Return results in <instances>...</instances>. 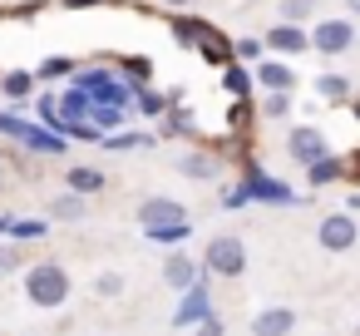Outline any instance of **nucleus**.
<instances>
[{
  "mask_svg": "<svg viewBox=\"0 0 360 336\" xmlns=\"http://www.w3.org/2000/svg\"><path fill=\"white\" fill-rule=\"evenodd\" d=\"M25 292H30L35 306L55 311V306L70 301V272L60 262H35V267H25Z\"/></svg>",
  "mask_w": 360,
  "mask_h": 336,
  "instance_id": "obj_1",
  "label": "nucleus"
},
{
  "mask_svg": "<svg viewBox=\"0 0 360 336\" xmlns=\"http://www.w3.org/2000/svg\"><path fill=\"white\" fill-rule=\"evenodd\" d=\"M202 267H207L212 277H242V272H247V247H242V237H237V232H217V237L202 247Z\"/></svg>",
  "mask_w": 360,
  "mask_h": 336,
  "instance_id": "obj_2",
  "label": "nucleus"
},
{
  "mask_svg": "<svg viewBox=\"0 0 360 336\" xmlns=\"http://www.w3.org/2000/svg\"><path fill=\"white\" fill-rule=\"evenodd\" d=\"M75 85H79L94 104H119V109H134V89H129V85H119L104 65H99V70H79V75H75Z\"/></svg>",
  "mask_w": 360,
  "mask_h": 336,
  "instance_id": "obj_3",
  "label": "nucleus"
},
{
  "mask_svg": "<svg viewBox=\"0 0 360 336\" xmlns=\"http://www.w3.org/2000/svg\"><path fill=\"white\" fill-rule=\"evenodd\" d=\"M306 35H311V50L316 55H345L355 45V20H345V15L316 20V30H306Z\"/></svg>",
  "mask_w": 360,
  "mask_h": 336,
  "instance_id": "obj_4",
  "label": "nucleus"
},
{
  "mask_svg": "<svg viewBox=\"0 0 360 336\" xmlns=\"http://www.w3.org/2000/svg\"><path fill=\"white\" fill-rule=\"evenodd\" d=\"M193 50L202 55V65H212V70H227L232 60H237V45L217 30V25H207V20H198V35H193Z\"/></svg>",
  "mask_w": 360,
  "mask_h": 336,
  "instance_id": "obj_5",
  "label": "nucleus"
},
{
  "mask_svg": "<svg viewBox=\"0 0 360 336\" xmlns=\"http://www.w3.org/2000/svg\"><path fill=\"white\" fill-rule=\"evenodd\" d=\"M316 242H321L326 252H350V247L360 242V223H355V213H330V218H321Z\"/></svg>",
  "mask_w": 360,
  "mask_h": 336,
  "instance_id": "obj_6",
  "label": "nucleus"
},
{
  "mask_svg": "<svg viewBox=\"0 0 360 336\" xmlns=\"http://www.w3.org/2000/svg\"><path fill=\"white\" fill-rule=\"evenodd\" d=\"M207 267H202V277L183 292V301H178V311H173V326H198L202 316H212V292H207Z\"/></svg>",
  "mask_w": 360,
  "mask_h": 336,
  "instance_id": "obj_7",
  "label": "nucleus"
},
{
  "mask_svg": "<svg viewBox=\"0 0 360 336\" xmlns=\"http://www.w3.org/2000/svg\"><path fill=\"white\" fill-rule=\"evenodd\" d=\"M139 223H143V232H158V228L188 223V208H183L178 198H143V203H139Z\"/></svg>",
  "mask_w": 360,
  "mask_h": 336,
  "instance_id": "obj_8",
  "label": "nucleus"
},
{
  "mask_svg": "<svg viewBox=\"0 0 360 336\" xmlns=\"http://www.w3.org/2000/svg\"><path fill=\"white\" fill-rule=\"evenodd\" d=\"M286 154L306 168V163H316L321 154H330V144H326V134H321L316 124H301V129H291V134H286Z\"/></svg>",
  "mask_w": 360,
  "mask_h": 336,
  "instance_id": "obj_9",
  "label": "nucleus"
},
{
  "mask_svg": "<svg viewBox=\"0 0 360 336\" xmlns=\"http://www.w3.org/2000/svg\"><path fill=\"white\" fill-rule=\"evenodd\" d=\"M266 50H271V55H306V50H311V35H306L301 25H286V20H281V25L266 30Z\"/></svg>",
  "mask_w": 360,
  "mask_h": 336,
  "instance_id": "obj_10",
  "label": "nucleus"
},
{
  "mask_svg": "<svg viewBox=\"0 0 360 336\" xmlns=\"http://www.w3.org/2000/svg\"><path fill=\"white\" fill-rule=\"evenodd\" d=\"M15 139H20V144H25L30 154H65V149H70L60 129H40V124H25V119H20Z\"/></svg>",
  "mask_w": 360,
  "mask_h": 336,
  "instance_id": "obj_11",
  "label": "nucleus"
},
{
  "mask_svg": "<svg viewBox=\"0 0 360 336\" xmlns=\"http://www.w3.org/2000/svg\"><path fill=\"white\" fill-rule=\"evenodd\" d=\"M247 198H262V203H296V193L281 183V178H266L262 168L247 163Z\"/></svg>",
  "mask_w": 360,
  "mask_h": 336,
  "instance_id": "obj_12",
  "label": "nucleus"
},
{
  "mask_svg": "<svg viewBox=\"0 0 360 336\" xmlns=\"http://www.w3.org/2000/svg\"><path fill=\"white\" fill-rule=\"evenodd\" d=\"M291 326H296L291 306H266L252 316V336H291Z\"/></svg>",
  "mask_w": 360,
  "mask_h": 336,
  "instance_id": "obj_13",
  "label": "nucleus"
},
{
  "mask_svg": "<svg viewBox=\"0 0 360 336\" xmlns=\"http://www.w3.org/2000/svg\"><path fill=\"white\" fill-rule=\"evenodd\" d=\"M198 277H202V267H198L193 257H183V252H173V257H168V267H163V282H168L173 292H188Z\"/></svg>",
  "mask_w": 360,
  "mask_h": 336,
  "instance_id": "obj_14",
  "label": "nucleus"
},
{
  "mask_svg": "<svg viewBox=\"0 0 360 336\" xmlns=\"http://www.w3.org/2000/svg\"><path fill=\"white\" fill-rule=\"evenodd\" d=\"M65 183H70V193H79V198H94V193H104V183H109V178H104L99 168H89V163H84V168L75 163V168L65 173Z\"/></svg>",
  "mask_w": 360,
  "mask_h": 336,
  "instance_id": "obj_15",
  "label": "nucleus"
},
{
  "mask_svg": "<svg viewBox=\"0 0 360 336\" xmlns=\"http://www.w3.org/2000/svg\"><path fill=\"white\" fill-rule=\"evenodd\" d=\"M257 85H262V89H291V85H296V75H291V65H281V60L271 55V60H262V65H257Z\"/></svg>",
  "mask_w": 360,
  "mask_h": 336,
  "instance_id": "obj_16",
  "label": "nucleus"
},
{
  "mask_svg": "<svg viewBox=\"0 0 360 336\" xmlns=\"http://www.w3.org/2000/svg\"><path fill=\"white\" fill-rule=\"evenodd\" d=\"M345 173V158H330V154H321L316 163H306V183L311 188H326V183H335Z\"/></svg>",
  "mask_w": 360,
  "mask_h": 336,
  "instance_id": "obj_17",
  "label": "nucleus"
},
{
  "mask_svg": "<svg viewBox=\"0 0 360 336\" xmlns=\"http://www.w3.org/2000/svg\"><path fill=\"white\" fill-rule=\"evenodd\" d=\"M0 94L15 99V104H25V99L35 94V75H30V70H11V75H0Z\"/></svg>",
  "mask_w": 360,
  "mask_h": 336,
  "instance_id": "obj_18",
  "label": "nucleus"
},
{
  "mask_svg": "<svg viewBox=\"0 0 360 336\" xmlns=\"http://www.w3.org/2000/svg\"><path fill=\"white\" fill-rule=\"evenodd\" d=\"M316 99H326V104H345L350 99V80L345 75H316Z\"/></svg>",
  "mask_w": 360,
  "mask_h": 336,
  "instance_id": "obj_19",
  "label": "nucleus"
},
{
  "mask_svg": "<svg viewBox=\"0 0 360 336\" xmlns=\"http://www.w3.org/2000/svg\"><path fill=\"white\" fill-rule=\"evenodd\" d=\"M178 173L207 183V178H217V158H212V154H183V158H178Z\"/></svg>",
  "mask_w": 360,
  "mask_h": 336,
  "instance_id": "obj_20",
  "label": "nucleus"
},
{
  "mask_svg": "<svg viewBox=\"0 0 360 336\" xmlns=\"http://www.w3.org/2000/svg\"><path fill=\"white\" fill-rule=\"evenodd\" d=\"M222 85H227V94H237V99H252V75H247L242 65H227V70H222Z\"/></svg>",
  "mask_w": 360,
  "mask_h": 336,
  "instance_id": "obj_21",
  "label": "nucleus"
},
{
  "mask_svg": "<svg viewBox=\"0 0 360 336\" xmlns=\"http://www.w3.org/2000/svg\"><path fill=\"white\" fill-rule=\"evenodd\" d=\"M50 213H55V218H70V223H84V198H79V193H60V198L50 203Z\"/></svg>",
  "mask_w": 360,
  "mask_h": 336,
  "instance_id": "obj_22",
  "label": "nucleus"
},
{
  "mask_svg": "<svg viewBox=\"0 0 360 336\" xmlns=\"http://www.w3.org/2000/svg\"><path fill=\"white\" fill-rule=\"evenodd\" d=\"M65 75H75V60H70V55H50V60H40V70H35V80H65Z\"/></svg>",
  "mask_w": 360,
  "mask_h": 336,
  "instance_id": "obj_23",
  "label": "nucleus"
},
{
  "mask_svg": "<svg viewBox=\"0 0 360 336\" xmlns=\"http://www.w3.org/2000/svg\"><path fill=\"white\" fill-rule=\"evenodd\" d=\"M134 109L148 114V119H158V114L168 109V94H158V89H139V94H134Z\"/></svg>",
  "mask_w": 360,
  "mask_h": 336,
  "instance_id": "obj_24",
  "label": "nucleus"
},
{
  "mask_svg": "<svg viewBox=\"0 0 360 336\" xmlns=\"http://www.w3.org/2000/svg\"><path fill=\"white\" fill-rule=\"evenodd\" d=\"M262 114H266V119H286V114H291V89H266Z\"/></svg>",
  "mask_w": 360,
  "mask_h": 336,
  "instance_id": "obj_25",
  "label": "nucleus"
},
{
  "mask_svg": "<svg viewBox=\"0 0 360 336\" xmlns=\"http://www.w3.org/2000/svg\"><path fill=\"white\" fill-rule=\"evenodd\" d=\"M148 144H158V139H148V134H124V129H114V134H104V149H148Z\"/></svg>",
  "mask_w": 360,
  "mask_h": 336,
  "instance_id": "obj_26",
  "label": "nucleus"
},
{
  "mask_svg": "<svg viewBox=\"0 0 360 336\" xmlns=\"http://www.w3.org/2000/svg\"><path fill=\"white\" fill-rule=\"evenodd\" d=\"M45 232H50V223H40V218H11V237H20V242H35Z\"/></svg>",
  "mask_w": 360,
  "mask_h": 336,
  "instance_id": "obj_27",
  "label": "nucleus"
},
{
  "mask_svg": "<svg viewBox=\"0 0 360 336\" xmlns=\"http://www.w3.org/2000/svg\"><path fill=\"white\" fill-rule=\"evenodd\" d=\"M311 15H316V0H281V20L286 25H301Z\"/></svg>",
  "mask_w": 360,
  "mask_h": 336,
  "instance_id": "obj_28",
  "label": "nucleus"
},
{
  "mask_svg": "<svg viewBox=\"0 0 360 336\" xmlns=\"http://www.w3.org/2000/svg\"><path fill=\"white\" fill-rule=\"evenodd\" d=\"M119 65H124V75H129L134 85H143V80L153 75V60H148V55H124Z\"/></svg>",
  "mask_w": 360,
  "mask_h": 336,
  "instance_id": "obj_29",
  "label": "nucleus"
},
{
  "mask_svg": "<svg viewBox=\"0 0 360 336\" xmlns=\"http://www.w3.org/2000/svg\"><path fill=\"white\" fill-rule=\"evenodd\" d=\"M35 109H40V119H45L50 129H60V99H55V94H40Z\"/></svg>",
  "mask_w": 360,
  "mask_h": 336,
  "instance_id": "obj_30",
  "label": "nucleus"
},
{
  "mask_svg": "<svg viewBox=\"0 0 360 336\" xmlns=\"http://www.w3.org/2000/svg\"><path fill=\"white\" fill-rule=\"evenodd\" d=\"M153 242H183V237H193V223H173V228H158V232H148Z\"/></svg>",
  "mask_w": 360,
  "mask_h": 336,
  "instance_id": "obj_31",
  "label": "nucleus"
},
{
  "mask_svg": "<svg viewBox=\"0 0 360 336\" xmlns=\"http://www.w3.org/2000/svg\"><path fill=\"white\" fill-rule=\"evenodd\" d=\"M94 292H99V297H119V292H124V277H119V272H99V277H94Z\"/></svg>",
  "mask_w": 360,
  "mask_h": 336,
  "instance_id": "obj_32",
  "label": "nucleus"
},
{
  "mask_svg": "<svg viewBox=\"0 0 360 336\" xmlns=\"http://www.w3.org/2000/svg\"><path fill=\"white\" fill-rule=\"evenodd\" d=\"M193 35H198V20H173V40L183 50H193Z\"/></svg>",
  "mask_w": 360,
  "mask_h": 336,
  "instance_id": "obj_33",
  "label": "nucleus"
},
{
  "mask_svg": "<svg viewBox=\"0 0 360 336\" xmlns=\"http://www.w3.org/2000/svg\"><path fill=\"white\" fill-rule=\"evenodd\" d=\"M11 272H20V252L15 247H0V277H11Z\"/></svg>",
  "mask_w": 360,
  "mask_h": 336,
  "instance_id": "obj_34",
  "label": "nucleus"
},
{
  "mask_svg": "<svg viewBox=\"0 0 360 336\" xmlns=\"http://www.w3.org/2000/svg\"><path fill=\"white\" fill-rule=\"evenodd\" d=\"M198 336H222V316H217V311L202 316V321H198Z\"/></svg>",
  "mask_w": 360,
  "mask_h": 336,
  "instance_id": "obj_35",
  "label": "nucleus"
},
{
  "mask_svg": "<svg viewBox=\"0 0 360 336\" xmlns=\"http://www.w3.org/2000/svg\"><path fill=\"white\" fill-rule=\"evenodd\" d=\"M237 55L242 60H262V40H237Z\"/></svg>",
  "mask_w": 360,
  "mask_h": 336,
  "instance_id": "obj_36",
  "label": "nucleus"
},
{
  "mask_svg": "<svg viewBox=\"0 0 360 336\" xmlns=\"http://www.w3.org/2000/svg\"><path fill=\"white\" fill-rule=\"evenodd\" d=\"M222 203H227V208H247V203H252V198H247V188H232V193H227V198H222Z\"/></svg>",
  "mask_w": 360,
  "mask_h": 336,
  "instance_id": "obj_37",
  "label": "nucleus"
},
{
  "mask_svg": "<svg viewBox=\"0 0 360 336\" xmlns=\"http://www.w3.org/2000/svg\"><path fill=\"white\" fill-rule=\"evenodd\" d=\"M15 15H20V20H30V15H40V0H25V6H15Z\"/></svg>",
  "mask_w": 360,
  "mask_h": 336,
  "instance_id": "obj_38",
  "label": "nucleus"
},
{
  "mask_svg": "<svg viewBox=\"0 0 360 336\" xmlns=\"http://www.w3.org/2000/svg\"><path fill=\"white\" fill-rule=\"evenodd\" d=\"M89 6H99V0H65V11H89Z\"/></svg>",
  "mask_w": 360,
  "mask_h": 336,
  "instance_id": "obj_39",
  "label": "nucleus"
},
{
  "mask_svg": "<svg viewBox=\"0 0 360 336\" xmlns=\"http://www.w3.org/2000/svg\"><path fill=\"white\" fill-rule=\"evenodd\" d=\"M345 213H360V193H350V198H345Z\"/></svg>",
  "mask_w": 360,
  "mask_h": 336,
  "instance_id": "obj_40",
  "label": "nucleus"
},
{
  "mask_svg": "<svg viewBox=\"0 0 360 336\" xmlns=\"http://www.w3.org/2000/svg\"><path fill=\"white\" fill-rule=\"evenodd\" d=\"M163 6H173V11H188V6H198V0H163Z\"/></svg>",
  "mask_w": 360,
  "mask_h": 336,
  "instance_id": "obj_41",
  "label": "nucleus"
},
{
  "mask_svg": "<svg viewBox=\"0 0 360 336\" xmlns=\"http://www.w3.org/2000/svg\"><path fill=\"white\" fill-rule=\"evenodd\" d=\"M345 6H350V15H355V20H360V0H345Z\"/></svg>",
  "mask_w": 360,
  "mask_h": 336,
  "instance_id": "obj_42",
  "label": "nucleus"
},
{
  "mask_svg": "<svg viewBox=\"0 0 360 336\" xmlns=\"http://www.w3.org/2000/svg\"><path fill=\"white\" fill-rule=\"evenodd\" d=\"M345 104H350V114H355V119H360V99H345Z\"/></svg>",
  "mask_w": 360,
  "mask_h": 336,
  "instance_id": "obj_43",
  "label": "nucleus"
},
{
  "mask_svg": "<svg viewBox=\"0 0 360 336\" xmlns=\"http://www.w3.org/2000/svg\"><path fill=\"white\" fill-rule=\"evenodd\" d=\"M0 232H11V218H0Z\"/></svg>",
  "mask_w": 360,
  "mask_h": 336,
  "instance_id": "obj_44",
  "label": "nucleus"
},
{
  "mask_svg": "<svg viewBox=\"0 0 360 336\" xmlns=\"http://www.w3.org/2000/svg\"><path fill=\"white\" fill-rule=\"evenodd\" d=\"M0 178H6V154H0Z\"/></svg>",
  "mask_w": 360,
  "mask_h": 336,
  "instance_id": "obj_45",
  "label": "nucleus"
},
{
  "mask_svg": "<svg viewBox=\"0 0 360 336\" xmlns=\"http://www.w3.org/2000/svg\"><path fill=\"white\" fill-rule=\"evenodd\" d=\"M355 336H360V326H355Z\"/></svg>",
  "mask_w": 360,
  "mask_h": 336,
  "instance_id": "obj_46",
  "label": "nucleus"
}]
</instances>
